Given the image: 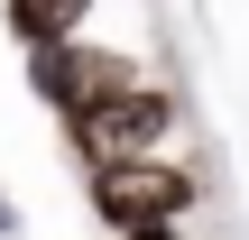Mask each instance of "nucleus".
Returning a JSON list of instances; mask_svg holds the SVG:
<instances>
[{
	"label": "nucleus",
	"instance_id": "39448f33",
	"mask_svg": "<svg viewBox=\"0 0 249 240\" xmlns=\"http://www.w3.org/2000/svg\"><path fill=\"white\" fill-rule=\"evenodd\" d=\"M139 240H185V231H139Z\"/></svg>",
	"mask_w": 249,
	"mask_h": 240
},
{
	"label": "nucleus",
	"instance_id": "f03ea898",
	"mask_svg": "<svg viewBox=\"0 0 249 240\" xmlns=\"http://www.w3.org/2000/svg\"><path fill=\"white\" fill-rule=\"evenodd\" d=\"M148 74H139V55L129 46H102V37H74V46H46V55H28V92L37 102H55L65 111V129L74 120H92V111H111V102H129Z\"/></svg>",
	"mask_w": 249,
	"mask_h": 240
},
{
	"label": "nucleus",
	"instance_id": "20e7f679",
	"mask_svg": "<svg viewBox=\"0 0 249 240\" xmlns=\"http://www.w3.org/2000/svg\"><path fill=\"white\" fill-rule=\"evenodd\" d=\"M92 18V0H9V37L28 46V55H46V46H74V28Z\"/></svg>",
	"mask_w": 249,
	"mask_h": 240
},
{
	"label": "nucleus",
	"instance_id": "7ed1b4c3",
	"mask_svg": "<svg viewBox=\"0 0 249 240\" xmlns=\"http://www.w3.org/2000/svg\"><path fill=\"white\" fill-rule=\"evenodd\" d=\"M166 129H176V92H166V83H139L129 102H111V111L74 120V129H65V148L83 157V176H102V166L157 157V139H166Z\"/></svg>",
	"mask_w": 249,
	"mask_h": 240
},
{
	"label": "nucleus",
	"instance_id": "f257e3e1",
	"mask_svg": "<svg viewBox=\"0 0 249 240\" xmlns=\"http://www.w3.org/2000/svg\"><path fill=\"white\" fill-rule=\"evenodd\" d=\"M83 203L102 213V231H111V240L185 231V213L203 203V176H194V166H176V157H129V166L83 176Z\"/></svg>",
	"mask_w": 249,
	"mask_h": 240
}]
</instances>
